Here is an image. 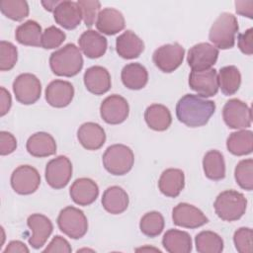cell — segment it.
<instances>
[{"instance_id":"obj_27","label":"cell","mask_w":253,"mask_h":253,"mask_svg":"<svg viewBox=\"0 0 253 253\" xmlns=\"http://www.w3.org/2000/svg\"><path fill=\"white\" fill-rule=\"evenodd\" d=\"M101 203L105 211L109 213L120 214L127 209L129 199L122 187L111 186L103 193Z\"/></svg>"},{"instance_id":"obj_45","label":"cell","mask_w":253,"mask_h":253,"mask_svg":"<svg viewBox=\"0 0 253 253\" xmlns=\"http://www.w3.org/2000/svg\"><path fill=\"white\" fill-rule=\"evenodd\" d=\"M238 47L244 54L253 53V29L249 28L243 34L238 35Z\"/></svg>"},{"instance_id":"obj_17","label":"cell","mask_w":253,"mask_h":253,"mask_svg":"<svg viewBox=\"0 0 253 253\" xmlns=\"http://www.w3.org/2000/svg\"><path fill=\"white\" fill-rule=\"evenodd\" d=\"M74 97L73 85L64 80L56 79L51 81L45 88V100L54 108L68 106Z\"/></svg>"},{"instance_id":"obj_39","label":"cell","mask_w":253,"mask_h":253,"mask_svg":"<svg viewBox=\"0 0 253 253\" xmlns=\"http://www.w3.org/2000/svg\"><path fill=\"white\" fill-rule=\"evenodd\" d=\"M18 50L17 47L10 42H0V70L9 71L17 63Z\"/></svg>"},{"instance_id":"obj_34","label":"cell","mask_w":253,"mask_h":253,"mask_svg":"<svg viewBox=\"0 0 253 253\" xmlns=\"http://www.w3.org/2000/svg\"><path fill=\"white\" fill-rule=\"evenodd\" d=\"M218 87L225 96L235 94L241 84V74L234 65L221 67L217 75Z\"/></svg>"},{"instance_id":"obj_37","label":"cell","mask_w":253,"mask_h":253,"mask_svg":"<svg viewBox=\"0 0 253 253\" xmlns=\"http://www.w3.org/2000/svg\"><path fill=\"white\" fill-rule=\"evenodd\" d=\"M1 13L13 20L22 21L29 16V5L25 0H2L0 2Z\"/></svg>"},{"instance_id":"obj_26","label":"cell","mask_w":253,"mask_h":253,"mask_svg":"<svg viewBox=\"0 0 253 253\" xmlns=\"http://www.w3.org/2000/svg\"><path fill=\"white\" fill-rule=\"evenodd\" d=\"M26 148L34 157H47L55 154L56 142L51 134L40 131L32 134L28 138Z\"/></svg>"},{"instance_id":"obj_14","label":"cell","mask_w":253,"mask_h":253,"mask_svg":"<svg viewBox=\"0 0 253 253\" xmlns=\"http://www.w3.org/2000/svg\"><path fill=\"white\" fill-rule=\"evenodd\" d=\"M189 86L203 98L212 97L218 91L217 72L214 68L202 71H191L189 75Z\"/></svg>"},{"instance_id":"obj_9","label":"cell","mask_w":253,"mask_h":253,"mask_svg":"<svg viewBox=\"0 0 253 253\" xmlns=\"http://www.w3.org/2000/svg\"><path fill=\"white\" fill-rule=\"evenodd\" d=\"M222 118L230 128L243 129L251 126V109L246 103L236 98L225 103L222 109Z\"/></svg>"},{"instance_id":"obj_16","label":"cell","mask_w":253,"mask_h":253,"mask_svg":"<svg viewBox=\"0 0 253 253\" xmlns=\"http://www.w3.org/2000/svg\"><path fill=\"white\" fill-rule=\"evenodd\" d=\"M27 224L33 232L29 238V244L34 249L42 248L53 230L51 220L42 213H33L28 217Z\"/></svg>"},{"instance_id":"obj_40","label":"cell","mask_w":253,"mask_h":253,"mask_svg":"<svg viewBox=\"0 0 253 253\" xmlns=\"http://www.w3.org/2000/svg\"><path fill=\"white\" fill-rule=\"evenodd\" d=\"M66 35L55 26H50L44 30L42 36V47L52 49L60 46L65 41Z\"/></svg>"},{"instance_id":"obj_12","label":"cell","mask_w":253,"mask_h":253,"mask_svg":"<svg viewBox=\"0 0 253 253\" xmlns=\"http://www.w3.org/2000/svg\"><path fill=\"white\" fill-rule=\"evenodd\" d=\"M129 114L127 101L118 94L108 96L100 106V115L104 122L109 125H119L124 123Z\"/></svg>"},{"instance_id":"obj_3","label":"cell","mask_w":253,"mask_h":253,"mask_svg":"<svg viewBox=\"0 0 253 253\" xmlns=\"http://www.w3.org/2000/svg\"><path fill=\"white\" fill-rule=\"evenodd\" d=\"M238 22L231 13H221L210 29L209 39L216 48L228 49L234 46L238 32Z\"/></svg>"},{"instance_id":"obj_22","label":"cell","mask_w":253,"mask_h":253,"mask_svg":"<svg viewBox=\"0 0 253 253\" xmlns=\"http://www.w3.org/2000/svg\"><path fill=\"white\" fill-rule=\"evenodd\" d=\"M126 21L122 12L115 8H104L98 14L96 21L97 30L105 35L113 36L123 31Z\"/></svg>"},{"instance_id":"obj_47","label":"cell","mask_w":253,"mask_h":253,"mask_svg":"<svg viewBox=\"0 0 253 253\" xmlns=\"http://www.w3.org/2000/svg\"><path fill=\"white\" fill-rule=\"evenodd\" d=\"M236 13L253 19V1H235Z\"/></svg>"},{"instance_id":"obj_23","label":"cell","mask_w":253,"mask_h":253,"mask_svg":"<svg viewBox=\"0 0 253 253\" xmlns=\"http://www.w3.org/2000/svg\"><path fill=\"white\" fill-rule=\"evenodd\" d=\"M79 48L89 58H99L103 56L108 47V42L98 32L93 30L85 31L78 40Z\"/></svg>"},{"instance_id":"obj_30","label":"cell","mask_w":253,"mask_h":253,"mask_svg":"<svg viewBox=\"0 0 253 253\" xmlns=\"http://www.w3.org/2000/svg\"><path fill=\"white\" fill-rule=\"evenodd\" d=\"M162 245L169 253H189L192 251V238L186 231L169 229L163 235Z\"/></svg>"},{"instance_id":"obj_21","label":"cell","mask_w":253,"mask_h":253,"mask_svg":"<svg viewBox=\"0 0 253 253\" xmlns=\"http://www.w3.org/2000/svg\"><path fill=\"white\" fill-rule=\"evenodd\" d=\"M77 138L80 144L87 150H97L104 145L106 132L99 124L87 122L79 126Z\"/></svg>"},{"instance_id":"obj_50","label":"cell","mask_w":253,"mask_h":253,"mask_svg":"<svg viewBox=\"0 0 253 253\" xmlns=\"http://www.w3.org/2000/svg\"><path fill=\"white\" fill-rule=\"evenodd\" d=\"M145 250H153V251H158V252H160V250L159 249H156V248H149V247H144V248H138V249H136V251H145Z\"/></svg>"},{"instance_id":"obj_33","label":"cell","mask_w":253,"mask_h":253,"mask_svg":"<svg viewBox=\"0 0 253 253\" xmlns=\"http://www.w3.org/2000/svg\"><path fill=\"white\" fill-rule=\"evenodd\" d=\"M42 27L34 21L28 20L18 26L15 32L17 42L29 46H42Z\"/></svg>"},{"instance_id":"obj_46","label":"cell","mask_w":253,"mask_h":253,"mask_svg":"<svg viewBox=\"0 0 253 253\" xmlns=\"http://www.w3.org/2000/svg\"><path fill=\"white\" fill-rule=\"evenodd\" d=\"M12 106V98L9 93L4 87L0 88V116H5Z\"/></svg>"},{"instance_id":"obj_8","label":"cell","mask_w":253,"mask_h":253,"mask_svg":"<svg viewBox=\"0 0 253 253\" xmlns=\"http://www.w3.org/2000/svg\"><path fill=\"white\" fill-rule=\"evenodd\" d=\"M13 92L16 100L23 105L36 103L42 94L40 79L32 73H22L13 82Z\"/></svg>"},{"instance_id":"obj_18","label":"cell","mask_w":253,"mask_h":253,"mask_svg":"<svg viewBox=\"0 0 253 253\" xmlns=\"http://www.w3.org/2000/svg\"><path fill=\"white\" fill-rule=\"evenodd\" d=\"M69 195L75 204L84 207L89 206L98 198L99 187L90 178H78L72 183Z\"/></svg>"},{"instance_id":"obj_28","label":"cell","mask_w":253,"mask_h":253,"mask_svg":"<svg viewBox=\"0 0 253 253\" xmlns=\"http://www.w3.org/2000/svg\"><path fill=\"white\" fill-rule=\"evenodd\" d=\"M121 78L126 88L130 90H140L147 84L148 72L142 64L132 62L124 66Z\"/></svg>"},{"instance_id":"obj_5","label":"cell","mask_w":253,"mask_h":253,"mask_svg":"<svg viewBox=\"0 0 253 253\" xmlns=\"http://www.w3.org/2000/svg\"><path fill=\"white\" fill-rule=\"evenodd\" d=\"M105 169L117 176H122L129 172L134 163L132 150L125 144L110 145L102 157Z\"/></svg>"},{"instance_id":"obj_20","label":"cell","mask_w":253,"mask_h":253,"mask_svg":"<svg viewBox=\"0 0 253 253\" xmlns=\"http://www.w3.org/2000/svg\"><path fill=\"white\" fill-rule=\"evenodd\" d=\"M83 80L86 89L95 95H103L107 93L112 85L109 71L105 67L99 65L87 68Z\"/></svg>"},{"instance_id":"obj_4","label":"cell","mask_w":253,"mask_h":253,"mask_svg":"<svg viewBox=\"0 0 253 253\" xmlns=\"http://www.w3.org/2000/svg\"><path fill=\"white\" fill-rule=\"evenodd\" d=\"M213 208L216 215L224 221L239 219L246 211L247 200L244 195L235 190H226L218 194Z\"/></svg>"},{"instance_id":"obj_6","label":"cell","mask_w":253,"mask_h":253,"mask_svg":"<svg viewBox=\"0 0 253 253\" xmlns=\"http://www.w3.org/2000/svg\"><path fill=\"white\" fill-rule=\"evenodd\" d=\"M57 225L61 232L72 239L83 237L88 230V220L84 212L72 206L62 209L57 216Z\"/></svg>"},{"instance_id":"obj_43","label":"cell","mask_w":253,"mask_h":253,"mask_svg":"<svg viewBox=\"0 0 253 253\" xmlns=\"http://www.w3.org/2000/svg\"><path fill=\"white\" fill-rule=\"evenodd\" d=\"M17 148L16 137L8 131H0V154L2 156L8 155L15 151Z\"/></svg>"},{"instance_id":"obj_35","label":"cell","mask_w":253,"mask_h":253,"mask_svg":"<svg viewBox=\"0 0 253 253\" xmlns=\"http://www.w3.org/2000/svg\"><path fill=\"white\" fill-rule=\"evenodd\" d=\"M196 249L200 253H220L223 250V240L215 232L205 230L195 237Z\"/></svg>"},{"instance_id":"obj_25","label":"cell","mask_w":253,"mask_h":253,"mask_svg":"<svg viewBox=\"0 0 253 253\" xmlns=\"http://www.w3.org/2000/svg\"><path fill=\"white\" fill-rule=\"evenodd\" d=\"M185 187V174L181 169L168 168L164 170L158 180L160 192L169 198H176Z\"/></svg>"},{"instance_id":"obj_36","label":"cell","mask_w":253,"mask_h":253,"mask_svg":"<svg viewBox=\"0 0 253 253\" xmlns=\"http://www.w3.org/2000/svg\"><path fill=\"white\" fill-rule=\"evenodd\" d=\"M164 217L158 211L146 212L139 221L140 231L147 237H156L164 229Z\"/></svg>"},{"instance_id":"obj_42","label":"cell","mask_w":253,"mask_h":253,"mask_svg":"<svg viewBox=\"0 0 253 253\" xmlns=\"http://www.w3.org/2000/svg\"><path fill=\"white\" fill-rule=\"evenodd\" d=\"M252 236L253 231L249 227H240L233 234V242L235 248L240 253L252 252Z\"/></svg>"},{"instance_id":"obj_19","label":"cell","mask_w":253,"mask_h":253,"mask_svg":"<svg viewBox=\"0 0 253 253\" xmlns=\"http://www.w3.org/2000/svg\"><path fill=\"white\" fill-rule=\"evenodd\" d=\"M53 18L56 24L66 30L77 28L82 20V14L77 2L63 0L58 3L53 11Z\"/></svg>"},{"instance_id":"obj_11","label":"cell","mask_w":253,"mask_h":253,"mask_svg":"<svg viewBox=\"0 0 253 253\" xmlns=\"http://www.w3.org/2000/svg\"><path fill=\"white\" fill-rule=\"evenodd\" d=\"M11 187L19 195L35 193L40 184L41 176L38 170L31 165L18 166L11 175Z\"/></svg>"},{"instance_id":"obj_32","label":"cell","mask_w":253,"mask_h":253,"mask_svg":"<svg viewBox=\"0 0 253 253\" xmlns=\"http://www.w3.org/2000/svg\"><path fill=\"white\" fill-rule=\"evenodd\" d=\"M203 169L207 178L219 181L225 177V162L221 152L209 150L203 158Z\"/></svg>"},{"instance_id":"obj_1","label":"cell","mask_w":253,"mask_h":253,"mask_svg":"<svg viewBox=\"0 0 253 253\" xmlns=\"http://www.w3.org/2000/svg\"><path fill=\"white\" fill-rule=\"evenodd\" d=\"M215 111V104L199 95L186 94L176 105L179 122L189 127H199L208 124Z\"/></svg>"},{"instance_id":"obj_29","label":"cell","mask_w":253,"mask_h":253,"mask_svg":"<svg viewBox=\"0 0 253 253\" xmlns=\"http://www.w3.org/2000/svg\"><path fill=\"white\" fill-rule=\"evenodd\" d=\"M144 120L151 129L164 131L171 126L172 116L169 109L164 105L152 104L146 108Z\"/></svg>"},{"instance_id":"obj_10","label":"cell","mask_w":253,"mask_h":253,"mask_svg":"<svg viewBox=\"0 0 253 253\" xmlns=\"http://www.w3.org/2000/svg\"><path fill=\"white\" fill-rule=\"evenodd\" d=\"M44 176L46 183L53 189L64 188L72 177V163L64 155L49 160L45 166Z\"/></svg>"},{"instance_id":"obj_7","label":"cell","mask_w":253,"mask_h":253,"mask_svg":"<svg viewBox=\"0 0 253 253\" xmlns=\"http://www.w3.org/2000/svg\"><path fill=\"white\" fill-rule=\"evenodd\" d=\"M185 48L178 42L167 43L159 46L152 54L155 66L162 72L171 73L183 62Z\"/></svg>"},{"instance_id":"obj_38","label":"cell","mask_w":253,"mask_h":253,"mask_svg":"<svg viewBox=\"0 0 253 253\" xmlns=\"http://www.w3.org/2000/svg\"><path fill=\"white\" fill-rule=\"evenodd\" d=\"M234 178L240 188L246 191L253 189V160L252 158L239 161L234 169Z\"/></svg>"},{"instance_id":"obj_15","label":"cell","mask_w":253,"mask_h":253,"mask_svg":"<svg viewBox=\"0 0 253 253\" xmlns=\"http://www.w3.org/2000/svg\"><path fill=\"white\" fill-rule=\"evenodd\" d=\"M172 219L175 225L185 228H198L209 222L200 209L187 203H180L173 209Z\"/></svg>"},{"instance_id":"obj_44","label":"cell","mask_w":253,"mask_h":253,"mask_svg":"<svg viewBox=\"0 0 253 253\" xmlns=\"http://www.w3.org/2000/svg\"><path fill=\"white\" fill-rule=\"evenodd\" d=\"M72 251L69 242L60 235H55L43 250V253H70Z\"/></svg>"},{"instance_id":"obj_48","label":"cell","mask_w":253,"mask_h":253,"mask_svg":"<svg viewBox=\"0 0 253 253\" xmlns=\"http://www.w3.org/2000/svg\"><path fill=\"white\" fill-rule=\"evenodd\" d=\"M29 253L30 250L26 244L20 240H13L8 243L6 248L3 250V253Z\"/></svg>"},{"instance_id":"obj_24","label":"cell","mask_w":253,"mask_h":253,"mask_svg":"<svg viewBox=\"0 0 253 253\" xmlns=\"http://www.w3.org/2000/svg\"><path fill=\"white\" fill-rule=\"evenodd\" d=\"M144 49L142 40L130 30H126L116 40V50L125 59L138 57Z\"/></svg>"},{"instance_id":"obj_41","label":"cell","mask_w":253,"mask_h":253,"mask_svg":"<svg viewBox=\"0 0 253 253\" xmlns=\"http://www.w3.org/2000/svg\"><path fill=\"white\" fill-rule=\"evenodd\" d=\"M77 4L80 7L84 24L86 27L91 28L100 12L101 3L97 0H78Z\"/></svg>"},{"instance_id":"obj_13","label":"cell","mask_w":253,"mask_h":253,"mask_svg":"<svg viewBox=\"0 0 253 253\" xmlns=\"http://www.w3.org/2000/svg\"><path fill=\"white\" fill-rule=\"evenodd\" d=\"M218 53V49L214 45L209 42H200L189 49L187 62L193 71L207 70L215 64Z\"/></svg>"},{"instance_id":"obj_31","label":"cell","mask_w":253,"mask_h":253,"mask_svg":"<svg viewBox=\"0 0 253 253\" xmlns=\"http://www.w3.org/2000/svg\"><path fill=\"white\" fill-rule=\"evenodd\" d=\"M226 147L236 156L250 154L253 150V132L246 129L231 132L226 139Z\"/></svg>"},{"instance_id":"obj_2","label":"cell","mask_w":253,"mask_h":253,"mask_svg":"<svg viewBox=\"0 0 253 253\" xmlns=\"http://www.w3.org/2000/svg\"><path fill=\"white\" fill-rule=\"evenodd\" d=\"M83 63L79 47L71 42L53 51L49 56L50 69L57 76H75L81 71Z\"/></svg>"},{"instance_id":"obj_49","label":"cell","mask_w":253,"mask_h":253,"mask_svg":"<svg viewBox=\"0 0 253 253\" xmlns=\"http://www.w3.org/2000/svg\"><path fill=\"white\" fill-rule=\"evenodd\" d=\"M59 2L60 1H42V5L44 7L45 10L49 12H53Z\"/></svg>"}]
</instances>
